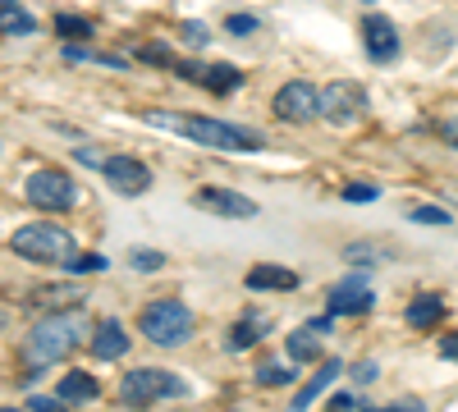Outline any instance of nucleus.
Returning <instances> with one entry per match:
<instances>
[{
	"mask_svg": "<svg viewBox=\"0 0 458 412\" xmlns=\"http://www.w3.org/2000/svg\"><path fill=\"white\" fill-rule=\"evenodd\" d=\"M55 32L60 37H92V23L88 19H73V14H60L55 19Z\"/></svg>",
	"mask_w": 458,
	"mask_h": 412,
	"instance_id": "obj_24",
	"label": "nucleus"
},
{
	"mask_svg": "<svg viewBox=\"0 0 458 412\" xmlns=\"http://www.w3.org/2000/svg\"><path fill=\"white\" fill-rule=\"evenodd\" d=\"M330 408H358V399H353V394H335Z\"/></svg>",
	"mask_w": 458,
	"mask_h": 412,
	"instance_id": "obj_35",
	"label": "nucleus"
},
{
	"mask_svg": "<svg viewBox=\"0 0 458 412\" xmlns=\"http://www.w3.org/2000/svg\"><path fill=\"white\" fill-rule=\"evenodd\" d=\"M362 42H367V55L371 60H394L399 55V28L386 19V14H367L362 19Z\"/></svg>",
	"mask_w": 458,
	"mask_h": 412,
	"instance_id": "obj_9",
	"label": "nucleus"
},
{
	"mask_svg": "<svg viewBox=\"0 0 458 412\" xmlns=\"http://www.w3.org/2000/svg\"><path fill=\"white\" fill-rule=\"evenodd\" d=\"M344 261H353V266H386V261H390V248H376V243H349V248H344Z\"/></svg>",
	"mask_w": 458,
	"mask_h": 412,
	"instance_id": "obj_21",
	"label": "nucleus"
},
{
	"mask_svg": "<svg viewBox=\"0 0 458 412\" xmlns=\"http://www.w3.org/2000/svg\"><path fill=\"white\" fill-rule=\"evenodd\" d=\"M73 161H79V165H92V170H106V161H110V156L92 152V147H79V152H73Z\"/></svg>",
	"mask_w": 458,
	"mask_h": 412,
	"instance_id": "obj_30",
	"label": "nucleus"
},
{
	"mask_svg": "<svg viewBox=\"0 0 458 412\" xmlns=\"http://www.w3.org/2000/svg\"><path fill=\"white\" fill-rule=\"evenodd\" d=\"M124 353H129V334H124L120 321H106L101 330H92V357L97 362H114Z\"/></svg>",
	"mask_w": 458,
	"mask_h": 412,
	"instance_id": "obj_13",
	"label": "nucleus"
},
{
	"mask_svg": "<svg viewBox=\"0 0 458 412\" xmlns=\"http://www.w3.org/2000/svg\"><path fill=\"white\" fill-rule=\"evenodd\" d=\"M271 325L266 316H243V321H234V330H229V349L234 353H243V349H252L257 340H261V330Z\"/></svg>",
	"mask_w": 458,
	"mask_h": 412,
	"instance_id": "obj_18",
	"label": "nucleus"
},
{
	"mask_svg": "<svg viewBox=\"0 0 458 412\" xmlns=\"http://www.w3.org/2000/svg\"><path fill=\"white\" fill-rule=\"evenodd\" d=\"M101 174H106L110 189L124 193V198H142V193L151 189V170H147L142 161H133V156H110Z\"/></svg>",
	"mask_w": 458,
	"mask_h": 412,
	"instance_id": "obj_8",
	"label": "nucleus"
},
{
	"mask_svg": "<svg viewBox=\"0 0 458 412\" xmlns=\"http://www.w3.org/2000/svg\"><path fill=\"white\" fill-rule=\"evenodd\" d=\"M147 120L165 124V129H179L183 138L211 147V152H261V133L225 124V120H202V115H147Z\"/></svg>",
	"mask_w": 458,
	"mask_h": 412,
	"instance_id": "obj_2",
	"label": "nucleus"
},
{
	"mask_svg": "<svg viewBox=\"0 0 458 412\" xmlns=\"http://www.w3.org/2000/svg\"><path fill=\"white\" fill-rule=\"evenodd\" d=\"M10 252H19L23 261H69L73 256V239L60 224H23L10 239Z\"/></svg>",
	"mask_w": 458,
	"mask_h": 412,
	"instance_id": "obj_4",
	"label": "nucleus"
},
{
	"mask_svg": "<svg viewBox=\"0 0 458 412\" xmlns=\"http://www.w3.org/2000/svg\"><path fill=\"white\" fill-rule=\"evenodd\" d=\"M64 266H69L73 275H88V271H92V275H101V271L110 266V261H106L101 252H79V256H69V261H64Z\"/></svg>",
	"mask_w": 458,
	"mask_h": 412,
	"instance_id": "obj_22",
	"label": "nucleus"
},
{
	"mask_svg": "<svg viewBox=\"0 0 458 412\" xmlns=\"http://www.w3.org/2000/svg\"><path fill=\"white\" fill-rule=\"evenodd\" d=\"M120 394H124V403L147 408V403H157V399H179V394H188V385H183L179 376H170V371H161V366H138V371H129V376H124Z\"/></svg>",
	"mask_w": 458,
	"mask_h": 412,
	"instance_id": "obj_5",
	"label": "nucleus"
},
{
	"mask_svg": "<svg viewBox=\"0 0 458 412\" xmlns=\"http://www.w3.org/2000/svg\"><path fill=\"white\" fill-rule=\"evenodd\" d=\"M138 330L147 334L151 344H165V349H174V344H183L188 334H193V312H188L183 303H174V298H161V303L142 307Z\"/></svg>",
	"mask_w": 458,
	"mask_h": 412,
	"instance_id": "obj_3",
	"label": "nucleus"
},
{
	"mask_svg": "<svg viewBox=\"0 0 458 412\" xmlns=\"http://www.w3.org/2000/svg\"><path fill=\"white\" fill-rule=\"evenodd\" d=\"M92 334V321L88 312H55L47 321H37L32 334L23 340V362H28V381L42 376L47 366H55L60 357H69L83 340Z\"/></svg>",
	"mask_w": 458,
	"mask_h": 412,
	"instance_id": "obj_1",
	"label": "nucleus"
},
{
	"mask_svg": "<svg viewBox=\"0 0 458 412\" xmlns=\"http://www.w3.org/2000/svg\"><path fill=\"white\" fill-rule=\"evenodd\" d=\"M339 371H344L339 362H321V371H317V376H312L308 385H302V390H298V399H293V408H312V399H321V394H326V385H330V381L339 376Z\"/></svg>",
	"mask_w": 458,
	"mask_h": 412,
	"instance_id": "obj_17",
	"label": "nucleus"
},
{
	"mask_svg": "<svg viewBox=\"0 0 458 412\" xmlns=\"http://www.w3.org/2000/svg\"><path fill=\"white\" fill-rule=\"evenodd\" d=\"M353 381H358V385H371V381H376V362H358V366H353Z\"/></svg>",
	"mask_w": 458,
	"mask_h": 412,
	"instance_id": "obj_33",
	"label": "nucleus"
},
{
	"mask_svg": "<svg viewBox=\"0 0 458 412\" xmlns=\"http://www.w3.org/2000/svg\"><path fill=\"white\" fill-rule=\"evenodd\" d=\"M179 37H183L188 46H207V23H183Z\"/></svg>",
	"mask_w": 458,
	"mask_h": 412,
	"instance_id": "obj_28",
	"label": "nucleus"
},
{
	"mask_svg": "<svg viewBox=\"0 0 458 412\" xmlns=\"http://www.w3.org/2000/svg\"><path fill=\"white\" fill-rule=\"evenodd\" d=\"M344 198H349V202H371L376 189H371V183H349V189H344Z\"/></svg>",
	"mask_w": 458,
	"mask_h": 412,
	"instance_id": "obj_31",
	"label": "nucleus"
},
{
	"mask_svg": "<svg viewBox=\"0 0 458 412\" xmlns=\"http://www.w3.org/2000/svg\"><path fill=\"white\" fill-rule=\"evenodd\" d=\"M440 357L458 362V340H454V334H445V340H440Z\"/></svg>",
	"mask_w": 458,
	"mask_h": 412,
	"instance_id": "obj_34",
	"label": "nucleus"
},
{
	"mask_svg": "<svg viewBox=\"0 0 458 412\" xmlns=\"http://www.w3.org/2000/svg\"><path fill=\"white\" fill-rule=\"evenodd\" d=\"M440 316H445L440 293H417L412 303H408V312H403V321H408L412 330H431V325H440Z\"/></svg>",
	"mask_w": 458,
	"mask_h": 412,
	"instance_id": "obj_14",
	"label": "nucleus"
},
{
	"mask_svg": "<svg viewBox=\"0 0 458 412\" xmlns=\"http://www.w3.org/2000/svg\"><path fill=\"white\" fill-rule=\"evenodd\" d=\"M23 198L37 211H69L73 202H79V183H73L64 170H37L23 183Z\"/></svg>",
	"mask_w": 458,
	"mask_h": 412,
	"instance_id": "obj_6",
	"label": "nucleus"
},
{
	"mask_svg": "<svg viewBox=\"0 0 458 412\" xmlns=\"http://www.w3.org/2000/svg\"><path fill=\"white\" fill-rule=\"evenodd\" d=\"M408 220H417V224H449V211H440V206H408Z\"/></svg>",
	"mask_w": 458,
	"mask_h": 412,
	"instance_id": "obj_26",
	"label": "nucleus"
},
{
	"mask_svg": "<svg viewBox=\"0 0 458 412\" xmlns=\"http://www.w3.org/2000/svg\"><path fill=\"white\" fill-rule=\"evenodd\" d=\"M55 394H60L64 403H92V399L101 394V385L88 376V371H69V376L55 385Z\"/></svg>",
	"mask_w": 458,
	"mask_h": 412,
	"instance_id": "obj_15",
	"label": "nucleus"
},
{
	"mask_svg": "<svg viewBox=\"0 0 458 412\" xmlns=\"http://www.w3.org/2000/svg\"><path fill=\"white\" fill-rule=\"evenodd\" d=\"M371 303H376V293L358 280H344L330 289V316H344V312L358 316V312H371Z\"/></svg>",
	"mask_w": 458,
	"mask_h": 412,
	"instance_id": "obj_12",
	"label": "nucleus"
},
{
	"mask_svg": "<svg viewBox=\"0 0 458 412\" xmlns=\"http://www.w3.org/2000/svg\"><path fill=\"white\" fill-rule=\"evenodd\" d=\"M289 381H293V371L289 366H276V362H266L257 371V385H289Z\"/></svg>",
	"mask_w": 458,
	"mask_h": 412,
	"instance_id": "obj_25",
	"label": "nucleus"
},
{
	"mask_svg": "<svg viewBox=\"0 0 458 412\" xmlns=\"http://www.w3.org/2000/svg\"><path fill=\"white\" fill-rule=\"evenodd\" d=\"M276 115L289 120V124H308L312 115H321V92L302 79H289L280 92H276Z\"/></svg>",
	"mask_w": 458,
	"mask_h": 412,
	"instance_id": "obj_7",
	"label": "nucleus"
},
{
	"mask_svg": "<svg viewBox=\"0 0 458 412\" xmlns=\"http://www.w3.org/2000/svg\"><path fill=\"white\" fill-rule=\"evenodd\" d=\"M239 83H243V79H239V69H234V64H211V69L202 73V88H211L216 97H229Z\"/></svg>",
	"mask_w": 458,
	"mask_h": 412,
	"instance_id": "obj_20",
	"label": "nucleus"
},
{
	"mask_svg": "<svg viewBox=\"0 0 458 412\" xmlns=\"http://www.w3.org/2000/svg\"><path fill=\"white\" fill-rule=\"evenodd\" d=\"M298 275L293 271H280V266H252L248 271V289H293Z\"/></svg>",
	"mask_w": 458,
	"mask_h": 412,
	"instance_id": "obj_19",
	"label": "nucleus"
},
{
	"mask_svg": "<svg viewBox=\"0 0 458 412\" xmlns=\"http://www.w3.org/2000/svg\"><path fill=\"white\" fill-rule=\"evenodd\" d=\"M37 23L28 19V14H19V10H5V37H19V32H32Z\"/></svg>",
	"mask_w": 458,
	"mask_h": 412,
	"instance_id": "obj_27",
	"label": "nucleus"
},
{
	"mask_svg": "<svg viewBox=\"0 0 458 412\" xmlns=\"http://www.w3.org/2000/svg\"><path fill=\"white\" fill-rule=\"evenodd\" d=\"M225 28L234 32V37H243V32H257V19H252V14H229Z\"/></svg>",
	"mask_w": 458,
	"mask_h": 412,
	"instance_id": "obj_29",
	"label": "nucleus"
},
{
	"mask_svg": "<svg viewBox=\"0 0 458 412\" xmlns=\"http://www.w3.org/2000/svg\"><path fill=\"white\" fill-rule=\"evenodd\" d=\"M193 206H202V211H216V215H257V202L252 198H243V193H234V189H198L193 193Z\"/></svg>",
	"mask_w": 458,
	"mask_h": 412,
	"instance_id": "obj_11",
	"label": "nucleus"
},
{
	"mask_svg": "<svg viewBox=\"0 0 458 412\" xmlns=\"http://www.w3.org/2000/svg\"><path fill=\"white\" fill-rule=\"evenodd\" d=\"M440 138H445L449 147H458V115H445V120H440Z\"/></svg>",
	"mask_w": 458,
	"mask_h": 412,
	"instance_id": "obj_32",
	"label": "nucleus"
},
{
	"mask_svg": "<svg viewBox=\"0 0 458 412\" xmlns=\"http://www.w3.org/2000/svg\"><path fill=\"white\" fill-rule=\"evenodd\" d=\"M321 115H326L330 124L358 120V115H362V92H358L353 83H330V88L321 92Z\"/></svg>",
	"mask_w": 458,
	"mask_h": 412,
	"instance_id": "obj_10",
	"label": "nucleus"
},
{
	"mask_svg": "<svg viewBox=\"0 0 458 412\" xmlns=\"http://www.w3.org/2000/svg\"><path fill=\"white\" fill-rule=\"evenodd\" d=\"M321 325H302V330H293L289 334V357L293 362H317L321 357Z\"/></svg>",
	"mask_w": 458,
	"mask_h": 412,
	"instance_id": "obj_16",
	"label": "nucleus"
},
{
	"mask_svg": "<svg viewBox=\"0 0 458 412\" xmlns=\"http://www.w3.org/2000/svg\"><path fill=\"white\" fill-rule=\"evenodd\" d=\"M129 266L133 271H161L165 252H157V248H129Z\"/></svg>",
	"mask_w": 458,
	"mask_h": 412,
	"instance_id": "obj_23",
	"label": "nucleus"
},
{
	"mask_svg": "<svg viewBox=\"0 0 458 412\" xmlns=\"http://www.w3.org/2000/svg\"><path fill=\"white\" fill-rule=\"evenodd\" d=\"M5 10H19V0H5Z\"/></svg>",
	"mask_w": 458,
	"mask_h": 412,
	"instance_id": "obj_36",
	"label": "nucleus"
}]
</instances>
